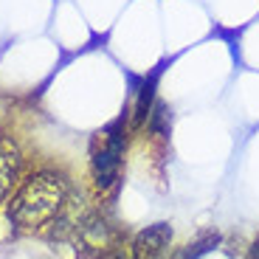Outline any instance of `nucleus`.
<instances>
[{
  "mask_svg": "<svg viewBox=\"0 0 259 259\" xmlns=\"http://www.w3.org/2000/svg\"><path fill=\"white\" fill-rule=\"evenodd\" d=\"M68 206V181L57 172H34L6 203V217L17 231H46Z\"/></svg>",
  "mask_w": 259,
  "mask_h": 259,
  "instance_id": "obj_1",
  "label": "nucleus"
},
{
  "mask_svg": "<svg viewBox=\"0 0 259 259\" xmlns=\"http://www.w3.org/2000/svg\"><path fill=\"white\" fill-rule=\"evenodd\" d=\"M127 113L102 127L91 141V175L99 192H110L118 183L124 163V149H127Z\"/></svg>",
  "mask_w": 259,
  "mask_h": 259,
  "instance_id": "obj_2",
  "label": "nucleus"
},
{
  "mask_svg": "<svg viewBox=\"0 0 259 259\" xmlns=\"http://www.w3.org/2000/svg\"><path fill=\"white\" fill-rule=\"evenodd\" d=\"M169 245H172V226L155 223L136 234L130 253L133 259H169Z\"/></svg>",
  "mask_w": 259,
  "mask_h": 259,
  "instance_id": "obj_3",
  "label": "nucleus"
},
{
  "mask_svg": "<svg viewBox=\"0 0 259 259\" xmlns=\"http://www.w3.org/2000/svg\"><path fill=\"white\" fill-rule=\"evenodd\" d=\"M20 166H23V155L17 141L12 136H0V203H6V197L12 194L20 178Z\"/></svg>",
  "mask_w": 259,
  "mask_h": 259,
  "instance_id": "obj_4",
  "label": "nucleus"
},
{
  "mask_svg": "<svg viewBox=\"0 0 259 259\" xmlns=\"http://www.w3.org/2000/svg\"><path fill=\"white\" fill-rule=\"evenodd\" d=\"M147 127L155 133V136H169V127H172V116H169V107L163 102L152 104V110H149V118H147Z\"/></svg>",
  "mask_w": 259,
  "mask_h": 259,
  "instance_id": "obj_5",
  "label": "nucleus"
},
{
  "mask_svg": "<svg viewBox=\"0 0 259 259\" xmlns=\"http://www.w3.org/2000/svg\"><path fill=\"white\" fill-rule=\"evenodd\" d=\"M251 259H259V234H256V240H253V245H251Z\"/></svg>",
  "mask_w": 259,
  "mask_h": 259,
  "instance_id": "obj_6",
  "label": "nucleus"
}]
</instances>
